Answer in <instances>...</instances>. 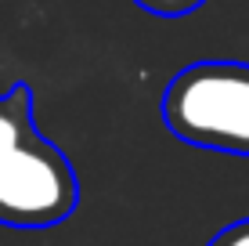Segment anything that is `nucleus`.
Returning a JSON list of instances; mask_svg holds the SVG:
<instances>
[{
    "label": "nucleus",
    "mask_w": 249,
    "mask_h": 246,
    "mask_svg": "<svg viewBox=\"0 0 249 246\" xmlns=\"http://www.w3.org/2000/svg\"><path fill=\"white\" fill-rule=\"evenodd\" d=\"M80 203L69 156L33 120V87L15 83L0 95V225L54 228Z\"/></svg>",
    "instance_id": "obj_1"
},
{
    "label": "nucleus",
    "mask_w": 249,
    "mask_h": 246,
    "mask_svg": "<svg viewBox=\"0 0 249 246\" xmlns=\"http://www.w3.org/2000/svg\"><path fill=\"white\" fill-rule=\"evenodd\" d=\"M134 4L152 15H162V19H181V15H192L195 7H202L206 0H134Z\"/></svg>",
    "instance_id": "obj_3"
},
{
    "label": "nucleus",
    "mask_w": 249,
    "mask_h": 246,
    "mask_svg": "<svg viewBox=\"0 0 249 246\" xmlns=\"http://www.w3.org/2000/svg\"><path fill=\"white\" fill-rule=\"evenodd\" d=\"M210 246H249V217L228 225L224 232H217V235L210 239Z\"/></svg>",
    "instance_id": "obj_4"
},
{
    "label": "nucleus",
    "mask_w": 249,
    "mask_h": 246,
    "mask_svg": "<svg viewBox=\"0 0 249 246\" xmlns=\"http://www.w3.org/2000/svg\"><path fill=\"white\" fill-rule=\"evenodd\" d=\"M162 123L184 145L249 156V65H184L162 91Z\"/></svg>",
    "instance_id": "obj_2"
}]
</instances>
